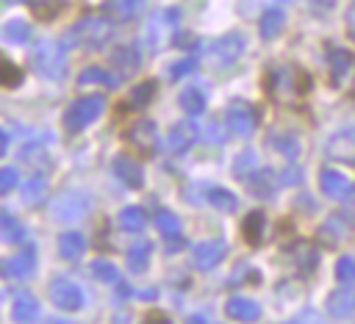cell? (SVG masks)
Returning <instances> with one entry per match:
<instances>
[{
  "mask_svg": "<svg viewBox=\"0 0 355 324\" xmlns=\"http://www.w3.org/2000/svg\"><path fill=\"white\" fill-rule=\"evenodd\" d=\"M266 94L280 102V105H297L308 91H311V75L294 64H286V66H275L269 69L266 80Z\"/></svg>",
  "mask_w": 355,
  "mask_h": 324,
  "instance_id": "1",
  "label": "cell"
},
{
  "mask_svg": "<svg viewBox=\"0 0 355 324\" xmlns=\"http://www.w3.org/2000/svg\"><path fill=\"white\" fill-rule=\"evenodd\" d=\"M114 33L111 19L103 17H83L78 19L67 33H64V47H89V50H100L103 44H108Z\"/></svg>",
  "mask_w": 355,
  "mask_h": 324,
  "instance_id": "2",
  "label": "cell"
},
{
  "mask_svg": "<svg viewBox=\"0 0 355 324\" xmlns=\"http://www.w3.org/2000/svg\"><path fill=\"white\" fill-rule=\"evenodd\" d=\"M105 111V100L100 94H86L80 100H75L67 114H64V130L67 133H80L83 127H89L100 114Z\"/></svg>",
  "mask_w": 355,
  "mask_h": 324,
  "instance_id": "3",
  "label": "cell"
},
{
  "mask_svg": "<svg viewBox=\"0 0 355 324\" xmlns=\"http://www.w3.org/2000/svg\"><path fill=\"white\" fill-rule=\"evenodd\" d=\"M31 61L42 78H61L67 66V47L58 42H39L31 53Z\"/></svg>",
  "mask_w": 355,
  "mask_h": 324,
  "instance_id": "4",
  "label": "cell"
},
{
  "mask_svg": "<svg viewBox=\"0 0 355 324\" xmlns=\"http://www.w3.org/2000/svg\"><path fill=\"white\" fill-rule=\"evenodd\" d=\"M33 269H36V255H33L31 244L17 255L0 258V277H6V280H28L33 274Z\"/></svg>",
  "mask_w": 355,
  "mask_h": 324,
  "instance_id": "5",
  "label": "cell"
},
{
  "mask_svg": "<svg viewBox=\"0 0 355 324\" xmlns=\"http://www.w3.org/2000/svg\"><path fill=\"white\" fill-rule=\"evenodd\" d=\"M86 210H89V197L80 191H67L53 205V216L58 222H80L86 216Z\"/></svg>",
  "mask_w": 355,
  "mask_h": 324,
  "instance_id": "6",
  "label": "cell"
},
{
  "mask_svg": "<svg viewBox=\"0 0 355 324\" xmlns=\"http://www.w3.org/2000/svg\"><path fill=\"white\" fill-rule=\"evenodd\" d=\"M178 19H180V11H178V8H164V11L153 14V17H150V22H147V30H144L147 44H150L153 50H155V47H161V44H164V39H166V33H169V30H175Z\"/></svg>",
  "mask_w": 355,
  "mask_h": 324,
  "instance_id": "7",
  "label": "cell"
},
{
  "mask_svg": "<svg viewBox=\"0 0 355 324\" xmlns=\"http://www.w3.org/2000/svg\"><path fill=\"white\" fill-rule=\"evenodd\" d=\"M155 122L153 119H139L133 127L125 130V141L133 144V150L139 155H153L155 152V144H158V136H155Z\"/></svg>",
  "mask_w": 355,
  "mask_h": 324,
  "instance_id": "8",
  "label": "cell"
},
{
  "mask_svg": "<svg viewBox=\"0 0 355 324\" xmlns=\"http://www.w3.org/2000/svg\"><path fill=\"white\" fill-rule=\"evenodd\" d=\"M244 50V39L239 33H230V36H222L216 39L211 47H208V61L214 66H230Z\"/></svg>",
  "mask_w": 355,
  "mask_h": 324,
  "instance_id": "9",
  "label": "cell"
},
{
  "mask_svg": "<svg viewBox=\"0 0 355 324\" xmlns=\"http://www.w3.org/2000/svg\"><path fill=\"white\" fill-rule=\"evenodd\" d=\"M50 296L61 310H80L83 307V291L67 277H55L50 282Z\"/></svg>",
  "mask_w": 355,
  "mask_h": 324,
  "instance_id": "10",
  "label": "cell"
},
{
  "mask_svg": "<svg viewBox=\"0 0 355 324\" xmlns=\"http://www.w3.org/2000/svg\"><path fill=\"white\" fill-rule=\"evenodd\" d=\"M111 172H114V177H119V183L128 186V188H141V186H144L141 163L133 161L130 155H116V158L111 161Z\"/></svg>",
  "mask_w": 355,
  "mask_h": 324,
  "instance_id": "11",
  "label": "cell"
},
{
  "mask_svg": "<svg viewBox=\"0 0 355 324\" xmlns=\"http://www.w3.org/2000/svg\"><path fill=\"white\" fill-rule=\"evenodd\" d=\"M139 64H141V53H139L136 44H119V47L111 50V66L116 69V78L119 80L128 78V75H133L139 69Z\"/></svg>",
  "mask_w": 355,
  "mask_h": 324,
  "instance_id": "12",
  "label": "cell"
},
{
  "mask_svg": "<svg viewBox=\"0 0 355 324\" xmlns=\"http://www.w3.org/2000/svg\"><path fill=\"white\" fill-rule=\"evenodd\" d=\"M225 313L233 318V321H241V324H252L261 318V305L255 299H247V296H230L227 305H225Z\"/></svg>",
  "mask_w": 355,
  "mask_h": 324,
  "instance_id": "13",
  "label": "cell"
},
{
  "mask_svg": "<svg viewBox=\"0 0 355 324\" xmlns=\"http://www.w3.org/2000/svg\"><path fill=\"white\" fill-rule=\"evenodd\" d=\"M225 252H227V246H225V241H202V244H197L194 246V266L197 269H202V271H208V269H214L222 258H225Z\"/></svg>",
  "mask_w": 355,
  "mask_h": 324,
  "instance_id": "14",
  "label": "cell"
},
{
  "mask_svg": "<svg viewBox=\"0 0 355 324\" xmlns=\"http://www.w3.org/2000/svg\"><path fill=\"white\" fill-rule=\"evenodd\" d=\"M11 318L17 324H33L39 318V302H36V296L28 294V291H19L14 296V302H11Z\"/></svg>",
  "mask_w": 355,
  "mask_h": 324,
  "instance_id": "15",
  "label": "cell"
},
{
  "mask_svg": "<svg viewBox=\"0 0 355 324\" xmlns=\"http://www.w3.org/2000/svg\"><path fill=\"white\" fill-rule=\"evenodd\" d=\"M327 155L336 158V161H349V163H355V127L336 133V136L327 141Z\"/></svg>",
  "mask_w": 355,
  "mask_h": 324,
  "instance_id": "16",
  "label": "cell"
},
{
  "mask_svg": "<svg viewBox=\"0 0 355 324\" xmlns=\"http://www.w3.org/2000/svg\"><path fill=\"white\" fill-rule=\"evenodd\" d=\"M194 141H197V127H194L191 122H178V125H172V130H169V136H166L169 152H175V155H183Z\"/></svg>",
  "mask_w": 355,
  "mask_h": 324,
  "instance_id": "17",
  "label": "cell"
},
{
  "mask_svg": "<svg viewBox=\"0 0 355 324\" xmlns=\"http://www.w3.org/2000/svg\"><path fill=\"white\" fill-rule=\"evenodd\" d=\"M227 127H230L236 136H241V138L252 136V130H255V114H252V108H247V105H233V108L227 111Z\"/></svg>",
  "mask_w": 355,
  "mask_h": 324,
  "instance_id": "18",
  "label": "cell"
},
{
  "mask_svg": "<svg viewBox=\"0 0 355 324\" xmlns=\"http://www.w3.org/2000/svg\"><path fill=\"white\" fill-rule=\"evenodd\" d=\"M319 188H322V194H327V197L338 199V197H344V194L349 191V177H347L344 172L324 169V172L319 174Z\"/></svg>",
  "mask_w": 355,
  "mask_h": 324,
  "instance_id": "19",
  "label": "cell"
},
{
  "mask_svg": "<svg viewBox=\"0 0 355 324\" xmlns=\"http://www.w3.org/2000/svg\"><path fill=\"white\" fill-rule=\"evenodd\" d=\"M327 310L336 316V318H347L355 313V291L352 288H338L327 296Z\"/></svg>",
  "mask_w": 355,
  "mask_h": 324,
  "instance_id": "20",
  "label": "cell"
},
{
  "mask_svg": "<svg viewBox=\"0 0 355 324\" xmlns=\"http://www.w3.org/2000/svg\"><path fill=\"white\" fill-rule=\"evenodd\" d=\"M202 194H205L208 205H214L216 210L233 213V210L239 208V199H236V194H233V191H227V188H219V186H205V188H202Z\"/></svg>",
  "mask_w": 355,
  "mask_h": 324,
  "instance_id": "21",
  "label": "cell"
},
{
  "mask_svg": "<svg viewBox=\"0 0 355 324\" xmlns=\"http://www.w3.org/2000/svg\"><path fill=\"white\" fill-rule=\"evenodd\" d=\"M116 222H119V227L125 233H141L147 227V213L141 208H136V205H128V208L119 210V219Z\"/></svg>",
  "mask_w": 355,
  "mask_h": 324,
  "instance_id": "22",
  "label": "cell"
},
{
  "mask_svg": "<svg viewBox=\"0 0 355 324\" xmlns=\"http://www.w3.org/2000/svg\"><path fill=\"white\" fill-rule=\"evenodd\" d=\"M263 227H266V216H263L261 210H252V213L244 219V224H241V235H244V241L252 244V246H258L261 238H263Z\"/></svg>",
  "mask_w": 355,
  "mask_h": 324,
  "instance_id": "23",
  "label": "cell"
},
{
  "mask_svg": "<svg viewBox=\"0 0 355 324\" xmlns=\"http://www.w3.org/2000/svg\"><path fill=\"white\" fill-rule=\"evenodd\" d=\"M349 66H352V53L344 50V47H333L330 50V78H333V83H341L344 75L349 72Z\"/></svg>",
  "mask_w": 355,
  "mask_h": 324,
  "instance_id": "24",
  "label": "cell"
},
{
  "mask_svg": "<svg viewBox=\"0 0 355 324\" xmlns=\"http://www.w3.org/2000/svg\"><path fill=\"white\" fill-rule=\"evenodd\" d=\"M150 255H153L150 241H136V244L128 249V269H130L133 274H141V271L147 269V263H150Z\"/></svg>",
  "mask_w": 355,
  "mask_h": 324,
  "instance_id": "25",
  "label": "cell"
},
{
  "mask_svg": "<svg viewBox=\"0 0 355 324\" xmlns=\"http://www.w3.org/2000/svg\"><path fill=\"white\" fill-rule=\"evenodd\" d=\"M22 238H25V227L8 210H0V241H6V244H22Z\"/></svg>",
  "mask_w": 355,
  "mask_h": 324,
  "instance_id": "26",
  "label": "cell"
},
{
  "mask_svg": "<svg viewBox=\"0 0 355 324\" xmlns=\"http://www.w3.org/2000/svg\"><path fill=\"white\" fill-rule=\"evenodd\" d=\"M178 102H180V108L186 111V114H202L205 111V91L200 89V86H189V89H183L180 91V97H178Z\"/></svg>",
  "mask_w": 355,
  "mask_h": 324,
  "instance_id": "27",
  "label": "cell"
},
{
  "mask_svg": "<svg viewBox=\"0 0 355 324\" xmlns=\"http://www.w3.org/2000/svg\"><path fill=\"white\" fill-rule=\"evenodd\" d=\"M344 235H347V224H344L341 216H330V219L319 227V238H322L324 246H336Z\"/></svg>",
  "mask_w": 355,
  "mask_h": 324,
  "instance_id": "28",
  "label": "cell"
},
{
  "mask_svg": "<svg viewBox=\"0 0 355 324\" xmlns=\"http://www.w3.org/2000/svg\"><path fill=\"white\" fill-rule=\"evenodd\" d=\"M83 249H86V238H83L80 233H64V235L58 238V252H61V258H67V260L80 258Z\"/></svg>",
  "mask_w": 355,
  "mask_h": 324,
  "instance_id": "29",
  "label": "cell"
},
{
  "mask_svg": "<svg viewBox=\"0 0 355 324\" xmlns=\"http://www.w3.org/2000/svg\"><path fill=\"white\" fill-rule=\"evenodd\" d=\"M283 22H286V14H283L280 8L263 11V17H261V36H263V39H275V36L283 30Z\"/></svg>",
  "mask_w": 355,
  "mask_h": 324,
  "instance_id": "30",
  "label": "cell"
},
{
  "mask_svg": "<svg viewBox=\"0 0 355 324\" xmlns=\"http://www.w3.org/2000/svg\"><path fill=\"white\" fill-rule=\"evenodd\" d=\"M44 191H47V177H42V174H33V177H28V180L22 183V199H25L28 205L42 202V199H44Z\"/></svg>",
  "mask_w": 355,
  "mask_h": 324,
  "instance_id": "31",
  "label": "cell"
},
{
  "mask_svg": "<svg viewBox=\"0 0 355 324\" xmlns=\"http://www.w3.org/2000/svg\"><path fill=\"white\" fill-rule=\"evenodd\" d=\"M94 83L114 86V83H119V78L111 75V72H105L103 66H89V69H83V72L78 75V86H94Z\"/></svg>",
  "mask_w": 355,
  "mask_h": 324,
  "instance_id": "32",
  "label": "cell"
},
{
  "mask_svg": "<svg viewBox=\"0 0 355 324\" xmlns=\"http://www.w3.org/2000/svg\"><path fill=\"white\" fill-rule=\"evenodd\" d=\"M144 0H108V11L116 17V19H133L139 11H141Z\"/></svg>",
  "mask_w": 355,
  "mask_h": 324,
  "instance_id": "33",
  "label": "cell"
},
{
  "mask_svg": "<svg viewBox=\"0 0 355 324\" xmlns=\"http://www.w3.org/2000/svg\"><path fill=\"white\" fill-rule=\"evenodd\" d=\"M269 144H272L277 152H283L286 158H297V155H300V141H297V136H291V133H275V136H269Z\"/></svg>",
  "mask_w": 355,
  "mask_h": 324,
  "instance_id": "34",
  "label": "cell"
},
{
  "mask_svg": "<svg viewBox=\"0 0 355 324\" xmlns=\"http://www.w3.org/2000/svg\"><path fill=\"white\" fill-rule=\"evenodd\" d=\"M155 227H158V230H161V235H166V238L180 235V219H178L172 210H166V208L155 210Z\"/></svg>",
  "mask_w": 355,
  "mask_h": 324,
  "instance_id": "35",
  "label": "cell"
},
{
  "mask_svg": "<svg viewBox=\"0 0 355 324\" xmlns=\"http://www.w3.org/2000/svg\"><path fill=\"white\" fill-rule=\"evenodd\" d=\"M3 36H6L8 42H14V44H25V42L31 39V25L22 22V19H11V22H6Z\"/></svg>",
  "mask_w": 355,
  "mask_h": 324,
  "instance_id": "36",
  "label": "cell"
},
{
  "mask_svg": "<svg viewBox=\"0 0 355 324\" xmlns=\"http://www.w3.org/2000/svg\"><path fill=\"white\" fill-rule=\"evenodd\" d=\"M255 166H258V155H255L252 150H244V152L233 161V172H236L241 180H247V177L255 172Z\"/></svg>",
  "mask_w": 355,
  "mask_h": 324,
  "instance_id": "37",
  "label": "cell"
},
{
  "mask_svg": "<svg viewBox=\"0 0 355 324\" xmlns=\"http://www.w3.org/2000/svg\"><path fill=\"white\" fill-rule=\"evenodd\" d=\"M247 183H250V191L252 194H258V197H269L272 194V188H275V180H272V174L269 172H252L250 177H247Z\"/></svg>",
  "mask_w": 355,
  "mask_h": 324,
  "instance_id": "38",
  "label": "cell"
},
{
  "mask_svg": "<svg viewBox=\"0 0 355 324\" xmlns=\"http://www.w3.org/2000/svg\"><path fill=\"white\" fill-rule=\"evenodd\" d=\"M28 3H31L33 14H36L39 19H53V17L64 8V0H28Z\"/></svg>",
  "mask_w": 355,
  "mask_h": 324,
  "instance_id": "39",
  "label": "cell"
},
{
  "mask_svg": "<svg viewBox=\"0 0 355 324\" xmlns=\"http://www.w3.org/2000/svg\"><path fill=\"white\" fill-rule=\"evenodd\" d=\"M155 80H144V83H139L133 91H130V102L136 105V108H141V105H147L153 97H155Z\"/></svg>",
  "mask_w": 355,
  "mask_h": 324,
  "instance_id": "40",
  "label": "cell"
},
{
  "mask_svg": "<svg viewBox=\"0 0 355 324\" xmlns=\"http://www.w3.org/2000/svg\"><path fill=\"white\" fill-rule=\"evenodd\" d=\"M297 263L305 266V271H311L316 266V249L308 241H300V246H297Z\"/></svg>",
  "mask_w": 355,
  "mask_h": 324,
  "instance_id": "41",
  "label": "cell"
},
{
  "mask_svg": "<svg viewBox=\"0 0 355 324\" xmlns=\"http://www.w3.org/2000/svg\"><path fill=\"white\" fill-rule=\"evenodd\" d=\"M92 274H94L97 280H103V282H116V269H114V263H108V260H94V263H92Z\"/></svg>",
  "mask_w": 355,
  "mask_h": 324,
  "instance_id": "42",
  "label": "cell"
},
{
  "mask_svg": "<svg viewBox=\"0 0 355 324\" xmlns=\"http://www.w3.org/2000/svg\"><path fill=\"white\" fill-rule=\"evenodd\" d=\"M19 158H22L25 163H36V166H39V163L47 161V152H44L39 144H28V147L19 150Z\"/></svg>",
  "mask_w": 355,
  "mask_h": 324,
  "instance_id": "43",
  "label": "cell"
},
{
  "mask_svg": "<svg viewBox=\"0 0 355 324\" xmlns=\"http://www.w3.org/2000/svg\"><path fill=\"white\" fill-rule=\"evenodd\" d=\"M17 180H19L17 169H14V166H3V169H0V194H8V191L17 186Z\"/></svg>",
  "mask_w": 355,
  "mask_h": 324,
  "instance_id": "44",
  "label": "cell"
},
{
  "mask_svg": "<svg viewBox=\"0 0 355 324\" xmlns=\"http://www.w3.org/2000/svg\"><path fill=\"white\" fill-rule=\"evenodd\" d=\"M194 66H197V61H194V58H183V61H175V64L169 66V78H172V80H178V78H183V75L194 72Z\"/></svg>",
  "mask_w": 355,
  "mask_h": 324,
  "instance_id": "45",
  "label": "cell"
},
{
  "mask_svg": "<svg viewBox=\"0 0 355 324\" xmlns=\"http://www.w3.org/2000/svg\"><path fill=\"white\" fill-rule=\"evenodd\" d=\"M202 138H205L208 144H222V141H225V130H222V125H219V122H208L205 130H202Z\"/></svg>",
  "mask_w": 355,
  "mask_h": 324,
  "instance_id": "46",
  "label": "cell"
},
{
  "mask_svg": "<svg viewBox=\"0 0 355 324\" xmlns=\"http://www.w3.org/2000/svg\"><path fill=\"white\" fill-rule=\"evenodd\" d=\"M17 80H19V72L0 55V83H3V86H14Z\"/></svg>",
  "mask_w": 355,
  "mask_h": 324,
  "instance_id": "47",
  "label": "cell"
},
{
  "mask_svg": "<svg viewBox=\"0 0 355 324\" xmlns=\"http://www.w3.org/2000/svg\"><path fill=\"white\" fill-rule=\"evenodd\" d=\"M336 277L344 280V282H349L355 277V260L352 258H341L338 266H336Z\"/></svg>",
  "mask_w": 355,
  "mask_h": 324,
  "instance_id": "48",
  "label": "cell"
},
{
  "mask_svg": "<svg viewBox=\"0 0 355 324\" xmlns=\"http://www.w3.org/2000/svg\"><path fill=\"white\" fill-rule=\"evenodd\" d=\"M302 180V169H297V166H288V169H283L280 172V186H297Z\"/></svg>",
  "mask_w": 355,
  "mask_h": 324,
  "instance_id": "49",
  "label": "cell"
},
{
  "mask_svg": "<svg viewBox=\"0 0 355 324\" xmlns=\"http://www.w3.org/2000/svg\"><path fill=\"white\" fill-rule=\"evenodd\" d=\"M291 324H327V321H324V318H322L316 310H302V313H300V316H297Z\"/></svg>",
  "mask_w": 355,
  "mask_h": 324,
  "instance_id": "50",
  "label": "cell"
},
{
  "mask_svg": "<svg viewBox=\"0 0 355 324\" xmlns=\"http://www.w3.org/2000/svg\"><path fill=\"white\" fill-rule=\"evenodd\" d=\"M141 324H172V321H169L164 313H150V316H147Z\"/></svg>",
  "mask_w": 355,
  "mask_h": 324,
  "instance_id": "51",
  "label": "cell"
},
{
  "mask_svg": "<svg viewBox=\"0 0 355 324\" xmlns=\"http://www.w3.org/2000/svg\"><path fill=\"white\" fill-rule=\"evenodd\" d=\"M166 241H169V244H166V252H175V249H183V244H186V241H183L180 235H172V238H166Z\"/></svg>",
  "mask_w": 355,
  "mask_h": 324,
  "instance_id": "52",
  "label": "cell"
},
{
  "mask_svg": "<svg viewBox=\"0 0 355 324\" xmlns=\"http://www.w3.org/2000/svg\"><path fill=\"white\" fill-rule=\"evenodd\" d=\"M347 28H349V36L355 39V3H352L349 11H347Z\"/></svg>",
  "mask_w": 355,
  "mask_h": 324,
  "instance_id": "53",
  "label": "cell"
},
{
  "mask_svg": "<svg viewBox=\"0 0 355 324\" xmlns=\"http://www.w3.org/2000/svg\"><path fill=\"white\" fill-rule=\"evenodd\" d=\"M6 150H8V133L0 130V155H6Z\"/></svg>",
  "mask_w": 355,
  "mask_h": 324,
  "instance_id": "54",
  "label": "cell"
},
{
  "mask_svg": "<svg viewBox=\"0 0 355 324\" xmlns=\"http://www.w3.org/2000/svg\"><path fill=\"white\" fill-rule=\"evenodd\" d=\"M347 208H349V213L355 216V188H352V194H349V199H347Z\"/></svg>",
  "mask_w": 355,
  "mask_h": 324,
  "instance_id": "55",
  "label": "cell"
},
{
  "mask_svg": "<svg viewBox=\"0 0 355 324\" xmlns=\"http://www.w3.org/2000/svg\"><path fill=\"white\" fill-rule=\"evenodd\" d=\"M186 324H208V321H205L202 316H189V321H186Z\"/></svg>",
  "mask_w": 355,
  "mask_h": 324,
  "instance_id": "56",
  "label": "cell"
},
{
  "mask_svg": "<svg viewBox=\"0 0 355 324\" xmlns=\"http://www.w3.org/2000/svg\"><path fill=\"white\" fill-rule=\"evenodd\" d=\"M44 324H72V321H67V318H47Z\"/></svg>",
  "mask_w": 355,
  "mask_h": 324,
  "instance_id": "57",
  "label": "cell"
},
{
  "mask_svg": "<svg viewBox=\"0 0 355 324\" xmlns=\"http://www.w3.org/2000/svg\"><path fill=\"white\" fill-rule=\"evenodd\" d=\"M319 3H327V6H330V3H333V0H319Z\"/></svg>",
  "mask_w": 355,
  "mask_h": 324,
  "instance_id": "58",
  "label": "cell"
},
{
  "mask_svg": "<svg viewBox=\"0 0 355 324\" xmlns=\"http://www.w3.org/2000/svg\"><path fill=\"white\" fill-rule=\"evenodd\" d=\"M8 3H19V0H8Z\"/></svg>",
  "mask_w": 355,
  "mask_h": 324,
  "instance_id": "59",
  "label": "cell"
},
{
  "mask_svg": "<svg viewBox=\"0 0 355 324\" xmlns=\"http://www.w3.org/2000/svg\"><path fill=\"white\" fill-rule=\"evenodd\" d=\"M283 3H291V0H283Z\"/></svg>",
  "mask_w": 355,
  "mask_h": 324,
  "instance_id": "60",
  "label": "cell"
}]
</instances>
